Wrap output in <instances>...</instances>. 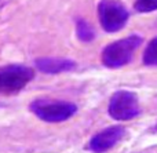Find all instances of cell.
I'll return each mask as SVG.
<instances>
[{
  "instance_id": "9c48e42d",
  "label": "cell",
  "mask_w": 157,
  "mask_h": 153,
  "mask_svg": "<svg viewBox=\"0 0 157 153\" xmlns=\"http://www.w3.org/2000/svg\"><path fill=\"white\" fill-rule=\"evenodd\" d=\"M144 63L147 66H157V37L153 39L145 50Z\"/></svg>"
},
{
  "instance_id": "3957f363",
  "label": "cell",
  "mask_w": 157,
  "mask_h": 153,
  "mask_svg": "<svg viewBox=\"0 0 157 153\" xmlns=\"http://www.w3.org/2000/svg\"><path fill=\"white\" fill-rule=\"evenodd\" d=\"M35 76L33 69L24 65H7L0 68V95L17 94Z\"/></svg>"
},
{
  "instance_id": "277c9868",
  "label": "cell",
  "mask_w": 157,
  "mask_h": 153,
  "mask_svg": "<svg viewBox=\"0 0 157 153\" xmlns=\"http://www.w3.org/2000/svg\"><path fill=\"white\" fill-rule=\"evenodd\" d=\"M98 17L103 29L112 33L124 28L128 21V11L119 0H101Z\"/></svg>"
},
{
  "instance_id": "5b68a950",
  "label": "cell",
  "mask_w": 157,
  "mask_h": 153,
  "mask_svg": "<svg viewBox=\"0 0 157 153\" xmlns=\"http://www.w3.org/2000/svg\"><path fill=\"white\" fill-rule=\"evenodd\" d=\"M141 113L138 97L127 90H120L112 95L109 102V115L114 120H131Z\"/></svg>"
},
{
  "instance_id": "8992f818",
  "label": "cell",
  "mask_w": 157,
  "mask_h": 153,
  "mask_svg": "<svg viewBox=\"0 0 157 153\" xmlns=\"http://www.w3.org/2000/svg\"><path fill=\"white\" fill-rule=\"evenodd\" d=\"M125 134L124 127L121 126H113L103 131L98 132L97 135L91 138L88 143V148L94 153H103L109 149H112Z\"/></svg>"
},
{
  "instance_id": "52a82bcc",
  "label": "cell",
  "mask_w": 157,
  "mask_h": 153,
  "mask_svg": "<svg viewBox=\"0 0 157 153\" xmlns=\"http://www.w3.org/2000/svg\"><path fill=\"white\" fill-rule=\"evenodd\" d=\"M36 66L44 73H62L76 68V63L66 58H39L36 59Z\"/></svg>"
},
{
  "instance_id": "30bf717a",
  "label": "cell",
  "mask_w": 157,
  "mask_h": 153,
  "mask_svg": "<svg viewBox=\"0 0 157 153\" xmlns=\"http://www.w3.org/2000/svg\"><path fill=\"white\" fill-rule=\"evenodd\" d=\"M134 7L139 13H150L157 10V0H135Z\"/></svg>"
},
{
  "instance_id": "6da1fadb",
  "label": "cell",
  "mask_w": 157,
  "mask_h": 153,
  "mask_svg": "<svg viewBox=\"0 0 157 153\" xmlns=\"http://www.w3.org/2000/svg\"><path fill=\"white\" fill-rule=\"evenodd\" d=\"M142 37L136 35H131L128 37L120 39L114 43L109 44L102 51V63L108 68L116 69L127 65L135 52V50L141 46Z\"/></svg>"
},
{
  "instance_id": "ba28073f",
  "label": "cell",
  "mask_w": 157,
  "mask_h": 153,
  "mask_svg": "<svg viewBox=\"0 0 157 153\" xmlns=\"http://www.w3.org/2000/svg\"><path fill=\"white\" fill-rule=\"evenodd\" d=\"M76 30H77V36L81 41H91L94 39L95 33L94 29L91 28V25L84 19H78L77 25H76Z\"/></svg>"
},
{
  "instance_id": "7a4b0ae2",
  "label": "cell",
  "mask_w": 157,
  "mask_h": 153,
  "mask_svg": "<svg viewBox=\"0 0 157 153\" xmlns=\"http://www.w3.org/2000/svg\"><path fill=\"white\" fill-rule=\"evenodd\" d=\"M30 110L39 119L48 123L65 121L76 113L77 106L72 102L54 101V99H36L30 104Z\"/></svg>"
}]
</instances>
